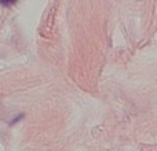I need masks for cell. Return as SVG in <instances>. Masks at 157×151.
I'll return each mask as SVG.
<instances>
[]
</instances>
